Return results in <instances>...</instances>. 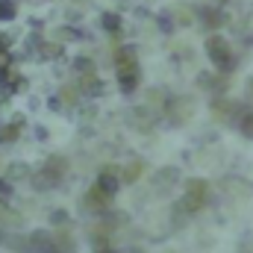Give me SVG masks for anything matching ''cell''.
<instances>
[{
	"label": "cell",
	"instance_id": "cell-14",
	"mask_svg": "<svg viewBox=\"0 0 253 253\" xmlns=\"http://www.w3.org/2000/svg\"><path fill=\"white\" fill-rule=\"evenodd\" d=\"M74 68H77L80 74H85V77H91V71H94V62H91V59H85V56H80V59L74 62Z\"/></svg>",
	"mask_w": 253,
	"mask_h": 253
},
{
	"label": "cell",
	"instance_id": "cell-18",
	"mask_svg": "<svg viewBox=\"0 0 253 253\" xmlns=\"http://www.w3.org/2000/svg\"><path fill=\"white\" fill-rule=\"evenodd\" d=\"M27 171H30L27 165H12V168H9V177H12V180H21V177H27Z\"/></svg>",
	"mask_w": 253,
	"mask_h": 253
},
{
	"label": "cell",
	"instance_id": "cell-20",
	"mask_svg": "<svg viewBox=\"0 0 253 253\" xmlns=\"http://www.w3.org/2000/svg\"><path fill=\"white\" fill-rule=\"evenodd\" d=\"M159 30H162V33H171V30H174V24H171V18H168V15H165V18L159 15Z\"/></svg>",
	"mask_w": 253,
	"mask_h": 253
},
{
	"label": "cell",
	"instance_id": "cell-1",
	"mask_svg": "<svg viewBox=\"0 0 253 253\" xmlns=\"http://www.w3.org/2000/svg\"><path fill=\"white\" fill-rule=\"evenodd\" d=\"M206 53H209V62L215 65L221 74H230V71L236 68V59H233L230 44H227L224 36H209V39H206Z\"/></svg>",
	"mask_w": 253,
	"mask_h": 253
},
{
	"label": "cell",
	"instance_id": "cell-11",
	"mask_svg": "<svg viewBox=\"0 0 253 253\" xmlns=\"http://www.w3.org/2000/svg\"><path fill=\"white\" fill-rule=\"evenodd\" d=\"M132 62H135V47H132V44H124V47L115 53V65L121 68V65H132Z\"/></svg>",
	"mask_w": 253,
	"mask_h": 253
},
{
	"label": "cell",
	"instance_id": "cell-16",
	"mask_svg": "<svg viewBox=\"0 0 253 253\" xmlns=\"http://www.w3.org/2000/svg\"><path fill=\"white\" fill-rule=\"evenodd\" d=\"M9 18H15V9L9 0H0V21H9Z\"/></svg>",
	"mask_w": 253,
	"mask_h": 253
},
{
	"label": "cell",
	"instance_id": "cell-10",
	"mask_svg": "<svg viewBox=\"0 0 253 253\" xmlns=\"http://www.w3.org/2000/svg\"><path fill=\"white\" fill-rule=\"evenodd\" d=\"M83 91L91 94V97H100V94L106 91V85H103L97 77H83Z\"/></svg>",
	"mask_w": 253,
	"mask_h": 253
},
{
	"label": "cell",
	"instance_id": "cell-15",
	"mask_svg": "<svg viewBox=\"0 0 253 253\" xmlns=\"http://www.w3.org/2000/svg\"><path fill=\"white\" fill-rule=\"evenodd\" d=\"M59 53H62L59 44H42V59H56Z\"/></svg>",
	"mask_w": 253,
	"mask_h": 253
},
{
	"label": "cell",
	"instance_id": "cell-4",
	"mask_svg": "<svg viewBox=\"0 0 253 253\" xmlns=\"http://www.w3.org/2000/svg\"><path fill=\"white\" fill-rule=\"evenodd\" d=\"M97 191H103L106 197H112L115 191L121 189V177H118V171H112V168H106V171H100V177H97Z\"/></svg>",
	"mask_w": 253,
	"mask_h": 253
},
{
	"label": "cell",
	"instance_id": "cell-17",
	"mask_svg": "<svg viewBox=\"0 0 253 253\" xmlns=\"http://www.w3.org/2000/svg\"><path fill=\"white\" fill-rule=\"evenodd\" d=\"M88 203L103 206V203H106V194H103V191H97V189H91V191H88Z\"/></svg>",
	"mask_w": 253,
	"mask_h": 253
},
{
	"label": "cell",
	"instance_id": "cell-23",
	"mask_svg": "<svg viewBox=\"0 0 253 253\" xmlns=\"http://www.w3.org/2000/svg\"><path fill=\"white\" fill-rule=\"evenodd\" d=\"M3 44H6V36H0V47H3Z\"/></svg>",
	"mask_w": 253,
	"mask_h": 253
},
{
	"label": "cell",
	"instance_id": "cell-3",
	"mask_svg": "<svg viewBox=\"0 0 253 253\" xmlns=\"http://www.w3.org/2000/svg\"><path fill=\"white\" fill-rule=\"evenodd\" d=\"M118 85H121V91L124 94H132L135 88H138V65H121L118 68Z\"/></svg>",
	"mask_w": 253,
	"mask_h": 253
},
{
	"label": "cell",
	"instance_id": "cell-22",
	"mask_svg": "<svg viewBox=\"0 0 253 253\" xmlns=\"http://www.w3.org/2000/svg\"><path fill=\"white\" fill-rule=\"evenodd\" d=\"M248 91H251V94H253V80H251V83H248Z\"/></svg>",
	"mask_w": 253,
	"mask_h": 253
},
{
	"label": "cell",
	"instance_id": "cell-5",
	"mask_svg": "<svg viewBox=\"0 0 253 253\" xmlns=\"http://www.w3.org/2000/svg\"><path fill=\"white\" fill-rule=\"evenodd\" d=\"M30 251L50 253V251H53V236H50V233H44V230H36V233L30 236Z\"/></svg>",
	"mask_w": 253,
	"mask_h": 253
},
{
	"label": "cell",
	"instance_id": "cell-19",
	"mask_svg": "<svg viewBox=\"0 0 253 253\" xmlns=\"http://www.w3.org/2000/svg\"><path fill=\"white\" fill-rule=\"evenodd\" d=\"M50 221H53V224H59V227H62V224H68V212H62V209H56V212H53V215H50Z\"/></svg>",
	"mask_w": 253,
	"mask_h": 253
},
{
	"label": "cell",
	"instance_id": "cell-12",
	"mask_svg": "<svg viewBox=\"0 0 253 253\" xmlns=\"http://www.w3.org/2000/svg\"><path fill=\"white\" fill-rule=\"evenodd\" d=\"M138 174H141V165H138V162L126 165V171H124V177H121V183H135V180H138Z\"/></svg>",
	"mask_w": 253,
	"mask_h": 253
},
{
	"label": "cell",
	"instance_id": "cell-8",
	"mask_svg": "<svg viewBox=\"0 0 253 253\" xmlns=\"http://www.w3.org/2000/svg\"><path fill=\"white\" fill-rule=\"evenodd\" d=\"M56 183H59V174H53L50 168H44V171H39V177H33V186L36 189H50Z\"/></svg>",
	"mask_w": 253,
	"mask_h": 253
},
{
	"label": "cell",
	"instance_id": "cell-21",
	"mask_svg": "<svg viewBox=\"0 0 253 253\" xmlns=\"http://www.w3.org/2000/svg\"><path fill=\"white\" fill-rule=\"evenodd\" d=\"M94 253H115L112 248H103V251H94Z\"/></svg>",
	"mask_w": 253,
	"mask_h": 253
},
{
	"label": "cell",
	"instance_id": "cell-6",
	"mask_svg": "<svg viewBox=\"0 0 253 253\" xmlns=\"http://www.w3.org/2000/svg\"><path fill=\"white\" fill-rule=\"evenodd\" d=\"M197 15H200V21L209 27V30H218L227 18H224V12H218V9H212V6H200L197 9Z\"/></svg>",
	"mask_w": 253,
	"mask_h": 253
},
{
	"label": "cell",
	"instance_id": "cell-9",
	"mask_svg": "<svg viewBox=\"0 0 253 253\" xmlns=\"http://www.w3.org/2000/svg\"><path fill=\"white\" fill-rule=\"evenodd\" d=\"M100 27H103L106 33L118 36V30H121V18H118L115 12H103V15H100Z\"/></svg>",
	"mask_w": 253,
	"mask_h": 253
},
{
	"label": "cell",
	"instance_id": "cell-7",
	"mask_svg": "<svg viewBox=\"0 0 253 253\" xmlns=\"http://www.w3.org/2000/svg\"><path fill=\"white\" fill-rule=\"evenodd\" d=\"M174 183H180V171H177V168H162V171L156 174V186H159V189H171Z\"/></svg>",
	"mask_w": 253,
	"mask_h": 253
},
{
	"label": "cell",
	"instance_id": "cell-2",
	"mask_svg": "<svg viewBox=\"0 0 253 253\" xmlns=\"http://www.w3.org/2000/svg\"><path fill=\"white\" fill-rule=\"evenodd\" d=\"M206 194H209V189H206V183H203V180H186V197H183L180 209H186V215L197 212V209H203Z\"/></svg>",
	"mask_w": 253,
	"mask_h": 253
},
{
	"label": "cell",
	"instance_id": "cell-13",
	"mask_svg": "<svg viewBox=\"0 0 253 253\" xmlns=\"http://www.w3.org/2000/svg\"><path fill=\"white\" fill-rule=\"evenodd\" d=\"M15 138H18V126L15 124H6L0 129V141H3V144H9V141H15Z\"/></svg>",
	"mask_w": 253,
	"mask_h": 253
}]
</instances>
